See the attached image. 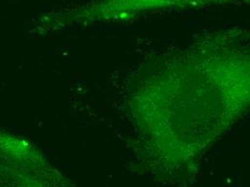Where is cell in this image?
Here are the masks:
<instances>
[{
    "instance_id": "6da1fadb",
    "label": "cell",
    "mask_w": 250,
    "mask_h": 187,
    "mask_svg": "<svg viewBox=\"0 0 250 187\" xmlns=\"http://www.w3.org/2000/svg\"><path fill=\"white\" fill-rule=\"evenodd\" d=\"M249 35L211 31L143 66L125 94L135 127L156 147L187 155L249 111Z\"/></svg>"
},
{
    "instance_id": "7a4b0ae2",
    "label": "cell",
    "mask_w": 250,
    "mask_h": 187,
    "mask_svg": "<svg viewBox=\"0 0 250 187\" xmlns=\"http://www.w3.org/2000/svg\"><path fill=\"white\" fill-rule=\"evenodd\" d=\"M0 187H72L33 144L0 131Z\"/></svg>"
},
{
    "instance_id": "3957f363",
    "label": "cell",
    "mask_w": 250,
    "mask_h": 187,
    "mask_svg": "<svg viewBox=\"0 0 250 187\" xmlns=\"http://www.w3.org/2000/svg\"><path fill=\"white\" fill-rule=\"evenodd\" d=\"M241 2H248V0H94L78 9L75 19L83 25L120 24L148 13L184 11Z\"/></svg>"
}]
</instances>
